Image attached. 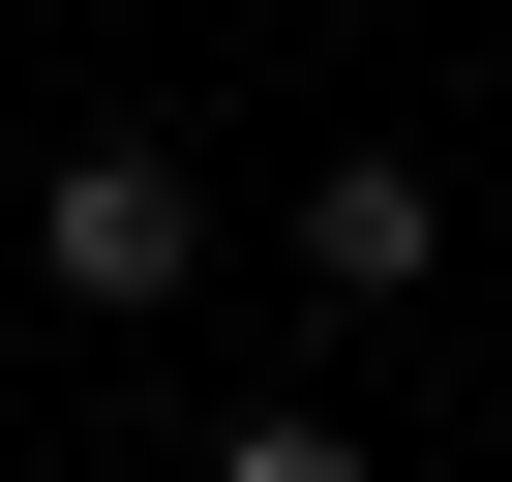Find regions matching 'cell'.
<instances>
[{
	"mask_svg": "<svg viewBox=\"0 0 512 482\" xmlns=\"http://www.w3.org/2000/svg\"><path fill=\"white\" fill-rule=\"evenodd\" d=\"M31 272H61V302H91V332H121V302H181V272H211V181H181V151H151V121H91V151H61V181H31Z\"/></svg>",
	"mask_w": 512,
	"mask_h": 482,
	"instance_id": "1",
	"label": "cell"
},
{
	"mask_svg": "<svg viewBox=\"0 0 512 482\" xmlns=\"http://www.w3.org/2000/svg\"><path fill=\"white\" fill-rule=\"evenodd\" d=\"M302 272H332V302H422V272H452L422 151H332V181H302Z\"/></svg>",
	"mask_w": 512,
	"mask_h": 482,
	"instance_id": "2",
	"label": "cell"
},
{
	"mask_svg": "<svg viewBox=\"0 0 512 482\" xmlns=\"http://www.w3.org/2000/svg\"><path fill=\"white\" fill-rule=\"evenodd\" d=\"M211 482H362V422H241V452H211Z\"/></svg>",
	"mask_w": 512,
	"mask_h": 482,
	"instance_id": "3",
	"label": "cell"
}]
</instances>
